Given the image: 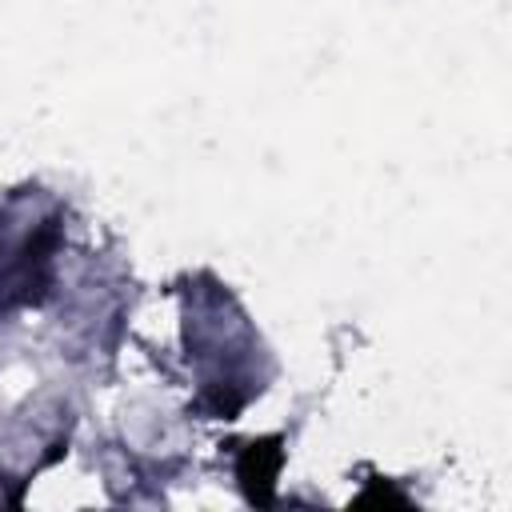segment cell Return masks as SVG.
Returning <instances> with one entry per match:
<instances>
[{
    "instance_id": "obj_1",
    "label": "cell",
    "mask_w": 512,
    "mask_h": 512,
    "mask_svg": "<svg viewBox=\"0 0 512 512\" xmlns=\"http://www.w3.org/2000/svg\"><path fill=\"white\" fill-rule=\"evenodd\" d=\"M280 468V448L276 440H260V444H248L244 456H240V484L248 492V500H268L272 492V476Z\"/></svg>"
}]
</instances>
